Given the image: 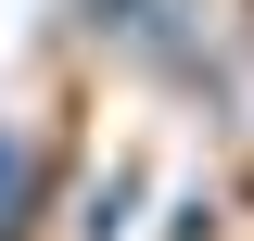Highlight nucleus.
Wrapping results in <instances>:
<instances>
[{
    "mask_svg": "<svg viewBox=\"0 0 254 241\" xmlns=\"http://www.w3.org/2000/svg\"><path fill=\"white\" fill-rule=\"evenodd\" d=\"M127 216H140V178H102L76 203V241H127Z\"/></svg>",
    "mask_w": 254,
    "mask_h": 241,
    "instance_id": "f257e3e1",
    "label": "nucleus"
},
{
    "mask_svg": "<svg viewBox=\"0 0 254 241\" xmlns=\"http://www.w3.org/2000/svg\"><path fill=\"white\" fill-rule=\"evenodd\" d=\"M165 241H216V203H203V190H190V203L165 216Z\"/></svg>",
    "mask_w": 254,
    "mask_h": 241,
    "instance_id": "f03ea898",
    "label": "nucleus"
},
{
    "mask_svg": "<svg viewBox=\"0 0 254 241\" xmlns=\"http://www.w3.org/2000/svg\"><path fill=\"white\" fill-rule=\"evenodd\" d=\"M89 13H102V38H127V13H140V0H89Z\"/></svg>",
    "mask_w": 254,
    "mask_h": 241,
    "instance_id": "7ed1b4c3",
    "label": "nucleus"
}]
</instances>
